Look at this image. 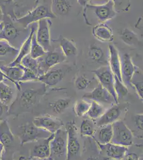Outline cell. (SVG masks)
<instances>
[{"mask_svg":"<svg viewBox=\"0 0 143 160\" xmlns=\"http://www.w3.org/2000/svg\"><path fill=\"white\" fill-rule=\"evenodd\" d=\"M20 89L17 90L15 100L10 106L9 115L18 117L29 112L45 95L47 88L38 81L19 82Z\"/></svg>","mask_w":143,"mask_h":160,"instance_id":"6da1fadb","label":"cell"},{"mask_svg":"<svg viewBox=\"0 0 143 160\" xmlns=\"http://www.w3.org/2000/svg\"><path fill=\"white\" fill-rule=\"evenodd\" d=\"M84 13H90L94 18L97 20L98 24L104 23L111 20L116 16L115 9V2L110 0L102 4H85Z\"/></svg>","mask_w":143,"mask_h":160,"instance_id":"7a4b0ae2","label":"cell"},{"mask_svg":"<svg viewBox=\"0 0 143 160\" xmlns=\"http://www.w3.org/2000/svg\"><path fill=\"white\" fill-rule=\"evenodd\" d=\"M6 19H7L6 21L3 20L4 23V28L0 38L7 40L11 46L19 50L22 44L26 39L23 38V37H22V34L24 33L23 31H23L20 28L23 27H22L20 24H19V26H18L16 24H14L15 21L12 20L7 16Z\"/></svg>","mask_w":143,"mask_h":160,"instance_id":"3957f363","label":"cell"},{"mask_svg":"<svg viewBox=\"0 0 143 160\" xmlns=\"http://www.w3.org/2000/svg\"><path fill=\"white\" fill-rule=\"evenodd\" d=\"M56 18L51 10V5L40 4L36 6L32 10L20 18L17 19L16 22L20 24L22 27L26 28L31 24L38 22L43 19H53Z\"/></svg>","mask_w":143,"mask_h":160,"instance_id":"277c9868","label":"cell"},{"mask_svg":"<svg viewBox=\"0 0 143 160\" xmlns=\"http://www.w3.org/2000/svg\"><path fill=\"white\" fill-rule=\"evenodd\" d=\"M18 137L21 145L31 142L46 139L50 136L51 133L45 130L37 127L32 123H27L19 127Z\"/></svg>","mask_w":143,"mask_h":160,"instance_id":"5b68a950","label":"cell"},{"mask_svg":"<svg viewBox=\"0 0 143 160\" xmlns=\"http://www.w3.org/2000/svg\"><path fill=\"white\" fill-rule=\"evenodd\" d=\"M67 131L58 130L50 142V157L54 160H66L67 158Z\"/></svg>","mask_w":143,"mask_h":160,"instance_id":"8992f818","label":"cell"},{"mask_svg":"<svg viewBox=\"0 0 143 160\" xmlns=\"http://www.w3.org/2000/svg\"><path fill=\"white\" fill-rule=\"evenodd\" d=\"M112 125L113 136L110 143L127 148L132 145L134 136L124 122L118 120Z\"/></svg>","mask_w":143,"mask_h":160,"instance_id":"52a82bcc","label":"cell"},{"mask_svg":"<svg viewBox=\"0 0 143 160\" xmlns=\"http://www.w3.org/2000/svg\"><path fill=\"white\" fill-rule=\"evenodd\" d=\"M66 130L67 134L66 160H72L79 153L81 148L77 128L74 120L66 124Z\"/></svg>","mask_w":143,"mask_h":160,"instance_id":"ba28073f","label":"cell"},{"mask_svg":"<svg viewBox=\"0 0 143 160\" xmlns=\"http://www.w3.org/2000/svg\"><path fill=\"white\" fill-rule=\"evenodd\" d=\"M66 60V57L62 51H49L45 55L38 59V77L44 74L54 66L60 64Z\"/></svg>","mask_w":143,"mask_h":160,"instance_id":"9c48e42d","label":"cell"},{"mask_svg":"<svg viewBox=\"0 0 143 160\" xmlns=\"http://www.w3.org/2000/svg\"><path fill=\"white\" fill-rule=\"evenodd\" d=\"M93 73L100 81V84L107 90L114 98L115 104L119 103L114 88V75L113 74L109 65L102 66L98 69L93 71Z\"/></svg>","mask_w":143,"mask_h":160,"instance_id":"30bf717a","label":"cell"},{"mask_svg":"<svg viewBox=\"0 0 143 160\" xmlns=\"http://www.w3.org/2000/svg\"><path fill=\"white\" fill-rule=\"evenodd\" d=\"M129 104L128 103L113 105L109 109L106 110L105 113L100 118L96 120V125L98 127H101L107 124H112L116 122L121 117L123 113L128 110Z\"/></svg>","mask_w":143,"mask_h":160,"instance_id":"8fae6325","label":"cell"},{"mask_svg":"<svg viewBox=\"0 0 143 160\" xmlns=\"http://www.w3.org/2000/svg\"><path fill=\"white\" fill-rule=\"evenodd\" d=\"M51 22L50 19H43L39 20L36 31L37 42L44 51H51L50 38V26Z\"/></svg>","mask_w":143,"mask_h":160,"instance_id":"7c38bea8","label":"cell"},{"mask_svg":"<svg viewBox=\"0 0 143 160\" xmlns=\"http://www.w3.org/2000/svg\"><path fill=\"white\" fill-rule=\"evenodd\" d=\"M32 122L37 127L47 130L51 134L56 132L58 130L62 129L64 125L62 120L51 115L36 117Z\"/></svg>","mask_w":143,"mask_h":160,"instance_id":"4fadbf2b","label":"cell"},{"mask_svg":"<svg viewBox=\"0 0 143 160\" xmlns=\"http://www.w3.org/2000/svg\"><path fill=\"white\" fill-rule=\"evenodd\" d=\"M68 68H51L38 77L37 81L44 84L46 87H53L61 82L68 71Z\"/></svg>","mask_w":143,"mask_h":160,"instance_id":"5bb4252c","label":"cell"},{"mask_svg":"<svg viewBox=\"0 0 143 160\" xmlns=\"http://www.w3.org/2000/svg\"><path fill=\"white\" fill-rule=\"evenodd\" d=\"M121 73L123 83L126 87H132V78L136 71L135 65L130 56L128 53H125L121 59Z\"/></svg>","mask_w":143,"mask_h":160,"instance_id":"9a60e30c","label":"cell"},{"mask_svg":"<svg viewBox=\"0 0 143 160\" xmlns=\"http://www.w3.org/2000/svg\"><path fill=\"white\" fill-rule=\"evenodd\" d=\"M83 99L94 101L100 104L101 103L115 104V100L110 93L100 83L91 92L85 93L83 96Z\"/></svg>","mask_w":143,"mask_h":160,"instance_id":"2e32d148","label":"cell"},{"mask_svg":"<svg viewBox=\"0 0 143 160\" xmlns=\"http://www.w3.org/2000/svg\"><path fill=\"white\" fill-rule=\"evenodd\" d=\"M17 89L15 84L9 80L0 82V102L10 107L16 97Z\"/></svg>","mask_w":143,"mask_h":160,"instance_id":"e0dca14e","label":"cell"},{"mask_svg":"<svg viewBox=\"0 0 143 160\" xmlns=\"http://www.w3.org/2000/svg\"><path fill=\"white\" fill-rule=\"evenodd\" d=\"M0 70L6 75L9 81L15 84L17 90L20 89L19 82L24 75V68L21 65L10 66L9 65L0 66Z\"/></svg>","mask_w":143,"mask_h":160,"instance_id":"ac0fdd59","label":"cell"},{"mask_svg":"<svg viewBox=\"0 0 143 160\" xmlns=\"http://www.w3.org/2000/svg\"><path fill=\"white\" fill-rule=\"evenodd\" d=\"M102 152L105 153L107 158L114 160H122L127 154L128 148L127 147L115 145L112 143L103 145L97 142Z\"/></svg>","mask_w":143,"mask_h":160,"instance_id":"d6986e66","label":"cell"},{"mask_svg":"<svg viewBox=\"0 0 143 160\" xmlns=\"http://www.w3.org/2000/svg\"><path fill=\"white\" fill-rule=\"evenodd\" d=\"M109 65L113 74L116 76L119 80L123 82L121 73V58L119 52L115 46L110 45L109 47Z\"/></svg>","mask_w":143,"mask_h":160,"instance_id":"ffe728a7","label":"cell"},{"mask_svg":"<svg viewBox=\"0 0 143 160\" xmlns=\"http://www.w3.org/2000/svg\"><path fill=\"white\" fill-rule=\"evenodd\" d=\"M15 142V137L11 131L7 120L0 121V142L5 151L10 150Z\"/></svg>","mask_w":143,"mask_h":160,"instance_id":"44dd1931","label":"cell"},{"mask_svg":"<svg viewBox=\"0 0 143 160\" xmlns=\"http://www.w3.org/2000/svg\"><path fill=\"white\" fill-rule=\"evenodd\" d=\"M36 30L35 23H34L31 26L30 33H29L28 36L24 41L23 43L22 44V46L20 47L18 56L15 59V60H13L10 64H8V65L10 66L19 65L20 64L21 60L24 58L25 57L29 55L30 53V51H31L32 38L33 37V34L36 31Z\"/></svg>","mask_w":143,"mask_h":160,"instance_id":"7402d4cb","label":"cell"},{"mask_svg":"<svg viewBox=\"0 0 143 160\" xmlns=\"http://www.w3.org/2000/svg\"><path fill=\"white\" fill-rule=\"evenodd\" d=\"M54 136V133L46 139H42L41 143L35 146L32 149L30 158H38L40 159L48 158L50 157V142Z\"/></svg>","mask_w":143,"mask_h":160,"instance_id":"603a6c76","label":"cell"},{"mask_svg":"<svg viewBox=\"0 0 143 160\" xmlns=\"http://www.w3.org/2000/svg\"><path fill=\"white\" fill-rule=\"evenodd\" d=\"M94 37L100 41L110 42L113 40L112 29L105 23L97 24L92 29Z\"/></svg>","mask_w":143,"mask_h":160,"instance_id":"cb8c5ba5","label":"cell"},{"mask_svg":"<svg viewBox=\"0 0 143 160\" xmlns=\"http://www.w3.org/2000/svg\"><path fill=\"white\" fill-rule=\"evenodd\" d=\"M89 58L97 63L103 66L109 65L107 57L105 55L103 49L97 44H94L90 46L88 50Z\"/></svg>","mask_w":143,"mask_h":160,"instance_id":"d4e9b609","label":"cell"},{"mask_svg":"<svg viewBox=\"0 0 143 160\" xmlns=\"http://www.w3.org/2000/svg\"><path fill=\"white\" fill-rule=\"evenodd\" d=\"M72 7L71 1L67 0H54L51 3V10L57 16H65L69 13Z\"/></svg>","mask_w":143,"mask_h":160,"instance_id":"484cf974","label":"cell"},{"mask_svg":"<svg viewBox=\"0 0 143 160\" xmlns=\"http://www.w3.org/2000/svg\"><path fill=\"white\" fill-rule=\"evenodd\" d=\"M19 50L11 46L7 40L0 38V57H11L15 60L18 56Z\"/></svg>","mask_w":143,"mask_h":160,"instance_id":"4316f807","label":"cell"},{"mask_svg":"<svg viewBox=\"0 0 143 160\" xmlns=\"http://www.w3.org/2000/svg\"><path fill=\"white\" fill-rule=\"evenodd\" d=\"M59 41L61 51L66 57V58L67 57L72 56L76 55L78 49L76 45L72 41L65 38H62Z\"/></svg>","mask_w":143,"mask_h":160,"instance_id":"83f0119b","label":"cell"},{"mask_svg":"<svg viewBox=\"0 0 143 160\" xmlns=\"http://www.w3.org/2000/svg\"><path fill=\"white\" fill-rule=\"evenodd\" d=\"M100 128L98 133V140H96V142L103 145L110 143L113 136L112 124Z\"/></svg>","mask_w":143,"mask_h":160,"instance_id":"f1b7e54d","label":"cell"},{"mask_svg":"<svg viewBox=\"0 0 143 160\" xmlns=\"http://www.w3.org/2000/svg\"><path fill=\"white\" fill-rule=\"evenodd\" d=\"M121 39L125 44L128 46H137L140 43L137 35L128 28H125L122 31Z\"/></svg>","mask_w":143,"mask_h":160,"instance_id":"f546056e","label":"cell"},{"mask_svg":"<svg viewBox=\"0 0 143 160\" xmlns=\"http://www.w3.org/2000/svg\"><path fill=\"white\" fill-rule=\"evenodd\" d=\"M47 52L44 51L43 48L40 46V44L38 43V42H37L36 38V31H35L33 34V37L32 38L31 51H30L29 55L32 58L37 59L43 56L44 55H45V53Z\"/></svg>","mask_w":143,"mask_h":160,"instance_id":"4dcf8cb0","label":"cell"},{"mask_svg":"<svg viewBox=\"0 0 143 160\" xmlns=\"http://www.w3.org/2000/svg\"><path fill=\"white\" fill-rule=\"evenodd\" d=\"M71 102V99L69 98H63L58 99L54 102H51L50 103V105L54 113L61 114L63 113L69 108Z\"/></svg>","mask_w":143,"mask_h":160,"instance_id":"1f68e13d","label":"cell"},{"mask_svg":"<svg viewBox=\"0 0 143 160\" xmlns=\"http://www.w3.org/2000/svg\"><path fill=\"white\" fill-rule=\"evenodd\" d=\"M106 109L104 106L97 102L92 101L87 114L91 119L97 120L103 115Z\"/></svg>","mask_w":143,"mask_h":160,"instance_id":"d6a6232c","label":"cell"},{"mask_svg":"<svg viewBox=\"0 0 143 160\" xmlns=\"http://www.w3.org/2000/svg\"><path fill=\"white\" fill-rule=\"evenodd\" d=\"M96 132L94 124L92 120L84 119L80 126V133L82 137H93Z\"/></svg>","mask_w":143,"mask_h":160,"instance_id":"836d02e7","label":"cell"},{"mask_svg":"<svg viewBox=\"0 0 143 160\" xmlns=\"http://www.w3.org/2000/svg\"><path fill=\"white\" fill-rule=\"evenodd\" d=\"M91 102L88 100L84 99L82 100H78L73 107V111L77 117H83L87 114Z\"/></svg>","mask_w":143,"mask_h":160,"instance_id":"e575fe53","label":"cell"},{"mask_svg":"<svg viewBox=\"0 0 143 160\" xmlns=\"http://www.w3.org/2000/svg\"><path fill=\"white\" fill-rule=\"evenodd\" d=\"M20 65L24 68L32 71L38 77V59H35L32 58L29 54L21 60Z\"/></svg>","mask_w":143,"mask_h":160,"instance_id":"d590c367","label":"cell"},{"mask_svg":"<svg viewBox=\"0 0 143 160\" xmlns=\"http://www.w3.org/2000/svg\"><path fill=\"white\" fill-rule=\"evenodd\" d=\"M114 90L116 93L118 101L119 102L120 99L123 98L124 97L128 95V89L125 84L123 82L120 81L116 76L114 75Z\"/></svg>","mask_w":143,"mask_h":160,"instance_id":"8d00e7d4","label":"cell"},{"mask_svg":"<svg viewBox=\"0 0 143 160\" xmlns=\"http://www.w3.org/2000/svg\"><path fill=\"white\" fill-rule=\"evenodd\" d=\"M90 83V81L85 76L81 75L77 77L75 80L74 85L79 90H84L85 89Z\"/></svg>","mask_w":143,"mask_h":160,"instance_id":"74e56055","label":"cell"},{"mask_svg":"<svg viewBox=\"0 0 143 160\" xmlns=\"http://www.w3.org/2000/svg\"><path fill=\"white\" fill-rule=\"evenodd\" d=\"M143 81L138 82H132V88H135L139 98L143 99Z\"/></svg>","mask_w":143,"mask_h":160,"instance_id":"f35d334b","label":"cell"},{"mask_svg":"<svg viewBox=\"0 0 143 160\" xmlns=\"http://www.w3.org/2000/svg\"><path fill=\"white\" fill-rule=\"evenodd\" d=\"M135 126L138 129L143 131V113L137 114L135 117Z\"/></svg>","mask_w":143,"mask_h":160,"instance_id":"ab89813d","label":"cell"},{"mask_svg":"<svg viewBox=\"0 0 143 160\" xmlns=\"http://www.w3.org/2000/svg\"><path fill=\"white\" fill-rule=\"evenodd\" d=\"M9 107L4 105L0 102V121L5 120L6 117L9 115Z\"/></svg>","mask_w":143,"mask_h":160,"instance_id":"60d3db41","label":"cell"},{"mask_svg":"<svg viewBox=\"0 0 143 160\" xmlns=\"http://www.w3.org/2000/svg\"><path fill=\"white\" fill-rule=\"evenodd\" d=\"M1 160H15L13 158V152L11 150L3 152Z\"/></svg>","mask_w":143,"mask_h":160,"instance_id":"b9f144b4","label":"cell"},{"mask_svg":"<svg viewBox=\"0 0 143 160\" xmlns=\"http://www.w3.org/2000/svg\"><path fill=\"white\" fill-rule=\"evenodd\" d=\"M123 160H140V158L136 153H130L126 154L123 158Z\"/></svg>","mask_w":143,"mask_h":160,"instance_id":"7bdbcfd3","label":"cell"},{"mask_svg":"<svg viewBox=\"0 0 143 160\" xmlns=\"http://www.w3.org/2000/svg\"><path fill=\"white\" fill-rule=\"evenodd\" d=\"M109 159V158L107 157H100H100L93 156V157H89L85 160H108Z\"/></svg>","mask_w":143,"mask_h":160,"instance_id":"ee69618b","label":"cell"},{"mask_svg":"<svg viewBox=\"0 0 143 160\" xmlns=\"http://www.w3.org/2000/svg\"><path fill=\"white\" fill-rule=\"evenodd\" d=\"M6 79L9 80L7 77H6V75L4 74L3 73H2V71L0 70V82L3 81L4 80H6Z\"/></svg>","mask_w":143,"mask_h":160,"instance_id":"f6af8a7d","label":"cell"},{"mask_svg":"<svg viewBox=\"0 0 143 160\" xmlns=\"http://www.w3.org/2000/svg\"><path fill=\"white\" fill-rule=\"evenodd\" d=\"M4 28V22H0V37L3 34Z\"/></svg>","mask_w":143,"mask_h":160,"instance_id":"bcb514c9","label":"cell"},{"mask_svg":"<svg viewBox=\"0 0 143 160\" xmlns=\"http://www.w3.org/2000/svg\"><path fill=\"white\" fill-rule=\"evenodd\" d=\"M4 151V148L3 145L0 142V160H2V155Z\"/></svg>","mask_w":143,"mask_h":160,"instance_id":"7dc6e473","label":"cell"},{"mask_svg":"<svg viewBox=\"0 0 143 160\" xmlns=\"http://www.w3.org/2000/svg\"><path fill=\"white\" fill-rule=\"evenodd\" d=\"M4 14L3 13L1 8H0V22H3V19Z\"/></svg>","mask_w":143,"mask_h":160,"instance_id":"c3c4849f","label":"cell"},{"mask_svg":"<svg viewBox=\"0 0 143 160\" xmlns=\"http://www.w3.org/2000/svg\"><path fill=\"white\" fill-rule=\"evenodd\" d=\"M27 160H42V159L38 158H30Z\"/></svg>","mask_w":143,"mask_h":160,"instance_id":"681fc988","label":"cell"},{"mask_svg":"<svg viewBox=\"0 0 143 160\" xmlns=\"http://www.w3.org/2000/svg\"><path fill=\"white\" fill-rule=\"evenodd\" d=\"M42 160H54L53 158H44V159H42Z\"/></svg>","mask_w":143,"mask_h":160,"instance_id":"f907efd6","label":"cell"},{"mask_svg":"<svg viewBox=\"0 0 143 160\" xmlns=\"http://www.w3.org/2000/svg\"><path fill=\"white\" fill-rule=\"evenodd\" d=\"M22 160H25V159H24V158H23V159H22Z\"/></svg>","mask_w":143,"mask_h":160,"instance_id":"816d5d0a","label":"cell"}]
</instances>
